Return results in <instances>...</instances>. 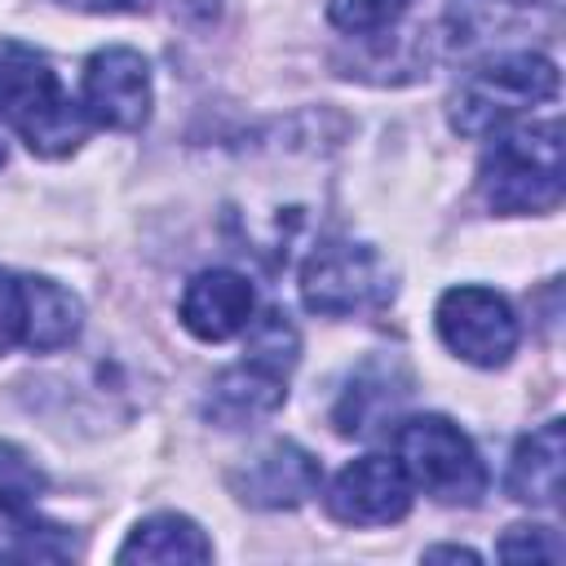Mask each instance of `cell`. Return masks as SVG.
<instances>
[{
  "instance_id": "6da1fadb",
  "label": "cell",
  "mask_w": 566,
  "mask_h": 566,
  "mask_svg": "<svg viewBox=\"0 0 566 566\" xmlns=\"http://www.w3.org/2000/svg\"><path fill=\"white\" fill-rule=\"evenodd\" d=\"M562 124H522L495 133L482 155L478 190L491 212L522 217V212H553L562 203Z\"/></svg>"
},
{
  "instance_id": "7a4b0ae2",
  "label": "cell",
  "mask_w": 566,
  "mask_h": 566,
  "mask_svg": "<svg viewBox=\"0 0 566 566\" xmlns=\"http://www.w3.org/2000/svg\"><path fill=\"white\" fill-rule=\"evenodd\" d=\"M0 115L44 159L71 155L88 128L84 106H75L62 93L49 57H40L35 49L13 44V40L0 44Z\"/></svg>"
},
{
  "instance_id": "3957f363",
  "label": "cell",
  "mask_w": 566,
  "mask_h": 566,
  "mask_svg": "<svg viewBox=\"0 0 566 566\" xmlns=\"http://www.w3.org/2000/svg\"><path fill=\"white\" fill-rule=\"evenodd\" d=\"M557 97V66L544 53L517 49L482 62L451 97V124L464 137H486Z\"/></svg>"
},
{
  "instance_id": "277c9868",
  "label": "cell",
  "mask_w": 566,
  "mask_h": 566,
  "mask_svg": "<svg viewBox=\"0 0 566 566\" xmlns=\"http://www.w3.org/2000/svg\"><path fill=\"white\" fill-rule=\"evenodd\" d=\"M394 460L407 482L433 495L438 504H478L486 491V464L473 442L447 416H411L394 433Z\"/></svg>"
},
{
  "instance_id": "5b68a950",
  "label": "cell",
  "mask_w": 566,
  "mask_h": 566,
  "mask_svg": "<svg viewBox=\"0 0 566 566\" xmlns=\"http://www.w3.org/2000/svg\"><path fill=\"white\" fill-rule=\"evenodd\" d=\"M394 292V274L385 256L367 243L332 239L318 243L301 265V301L310 314L323 318H349L371 305H380Z\"/></svg>"
},
{
  "instance_id": "8992f818",
  "label": "cell",
  "mask_w": 566,
  "mask_h": 566,
  "mask_svg": "<svg viewBox=\"0 0 566 566\" xmlns=\"http://www.w3.org/2000/svg\"><path fill=\"white\" fill-rule=\"evenodd\" d=\"M433 323L442 345L473 367H504L517 349V318L509 301L478 283L447 287L433 310Z\"/></svg>"
},
{
  "instance_id": "52a82bcc",
  "label": "cell",
  "mask_w": 566,
  "mask_h": 566,
  "mask_svg": "<svg viewBox=\"0 0 566 566\" xmlns=\"http://www.w3.org/2000/svg\"><path fill=\"white\" fill-rule=\"evenodd\" d=\"M84 115L102 128L137 133L150 119V66L137 49H97L84 62Z\"/></svg>"
},
{
  "instance_id": "ba28073f",
  "label": "cell",
  "mask_w": 566,
  "mask_h": 566,
  "mask_svg": "<svg viewBox=\"0 0 566 566\" xmlns=\"http://www.w3.org/2000/svg\"><path fill=\"white\" fill-rule=\"evenodd\" d=\"M407 509L411 482L389 455H358L327 486V513L345 526H389L407 517Z\"/></svg>"
},
{
  "instance_id": "9c48e42d",
  "label": "cell",
  "mask_w": 566,
  "mask_h": 566,
  "mask_svg": "<svg viewBox=\"0 0 566 566\" xmlns=\"http://www.w3.org/2000/svg\"><path fill=\"white\" fill-rule=\"evenodd\" d=\"M318 460L296 442H270L230 473V491L248 509H296L318 491Z\"/></svg>"
},
{
  "instance_id": "30bf717a",
  "label": "cell",
  "mask_w": 566,
  "mask_h": 566,
  "mask_svg": "<svg viewBox=\"0 0 566 566\" xmlns=\"http://www.w3.org/2000/svg\"><path fill=\"white\" fill-rule=\"evenodd\" d=\"M252 283L239 270H199L181 292V327L199 340H230L252 323Z\"/></svg>"
},
{
  "instance_id": "8fae6325",
  "label": "cell",
  "mask_w": 566,
  "mask_h": 566,
  "mask_svg": "<svg viewBox=\"0 0 566 566\" xmlns=\"http://www.w3.org/2000/svg\"><path fill=\"white\" fill-rule=\"evenodd\" d=\"M287 398V376L243 358L234 367H226L212 385H208V398H203V416L221 429H243V424H256L265 420L270 411H279Z\"/></svg>"
},
{
  "instance_id": "7c38bea8",
  "label": "cell",
  "mask_w": 566,
  "mask_h": 566,
  "mask_svg": "<svg viewBox=\"0 0 566 566\" xmlns=\"http://www.w3.org/2000/svg\"><path fill=\"white\" fill-rule=\"evenodd\" d=\"M562 455H566V429H562V420H544L513 447L504 491L517 504L557 509L562 504Z\"/></svg>"
},
{
  "instance_id": "4fadbf2b",
  "label": "cell",
  "mask_w": 566,
  "mask_h": 566,
  "mask_svg": "<svg viewBox=\"0 0 566 566\" xmlns=\"http://www.w3.org/2000/svg\"><path fill=\"white\" fill-rule=\"evenodd\" d=\"M407 394H411V380H407L402 363H398V358H389V363L376 358V363H367V367L354 371V380H349V389L340 394L332 420H336L340 433H367L376 420L394 416Z\"/></svg>"
},
{
  "instance_id": "5bb4252c",
  "label": "cell",
  "mask_w": 566,
  "mask_h": 566,
  "mask_svg": "<svg viewBox=\"0 0 566 566\" xmlns=\"http://www.w3.org/2000/svg\"><path fill=\"white\" fill-rule=\"evenodd\" d=\"M80 296L53 279H22V345L35 354L66 349L80 336Z\"/></svg>"
},
{
  "instance_id": "9a60e30c",
  "label": "cell",
  "mask_w": 566,
  "mask_h": 566,
  "mask_svg": "<svg viewBox=\"0 0 566 566\" xmlns=\"http://www.w3.org/2000/svg\"><path fill=\"white\" fill-rule=\"evenodd\" d=\"M119 562H208L212 557V544L208 535L199 531V522L181 517V513H155V517H142L128 539L119 544L115 553Z\"/></svg>"
},
{
  "instance_id": "2e32d148",
  "label": "cell",
  "mask_w": 566,
  "mask_h": 566,
  "mask_svg": "<svg viewBox=\"0 0 566 566\" xmlns=\"http://www.w3.org/2000/svg\"><path fill=\"white\" fill-rule=\"evenodd\" d=\"M243 358L287 376L296 367V358H301V336H296L292 318L283 310H265L261 318H252L248 323V340H243Z\"/></svg>"
},
{
  "instance_id": "e0dca14e",
  "label": "cell",
  "mask_w": 566,
  "mask_h": 566,
  "mask_svg": "<svg viewBox=\"0 0 566 566\" xmlns=\"http://www.w3.org/2000/svg\"><path fill=\"white\" fill-rule=\"evenodd\" d=\"M44 495V473L18 451L13 442H0V513L13 522H27Z\"/></svg>"
},
{
  "instance_id": "ac0fdd59",
  "label": "cell",
  "mask_w": 566,
  "mask_h": 566,
  "mask_svg": "<svg viewBox=\"0 0 566 566\" xmlns=\"http://www.w3.org/2000/svg\"><path fill=\"white\" fill-rule=\"evenodd\" d=\"M411 0H327V18L345 35H376L389 31Z\"/></svg>"
},
{
  "instance_id": "d6986e66",
  "label": "cell",
  "mask_w": 566,
  "mask_h": 566,
  "mask_svg": "<svg viewBox=\"0 0 566 566\" xmlns=\"http://www.w3.org/2000/svg\"><path fill=\"white\" fill-rule=\"evenodd\" d=\"M495 553L504 562H562V539L548 526H509Z\"/></svg>"
},
{
  "instance_id": "ffe728a7",
  "label": "cell",
  "mask_w": 566,
  "mask_h": 566,
  "mask_svg": "<svg viewBox=\"0 0 566 566\" xmlns=\"http://www.w3.org/2000/svg\"><path fill=\"white\" fill-rule=\"evenodd\" d=\"M22 340V279L0 270V354Z\"/></svg>"
},
{
  "instance_id": "44dd1931",
  "label": "cell",
  "mask_w": 566,
  "mask_h": 566,
  "mask_svg": "<svg viewBox=\"0 0 566 566\" xmlns=\"http://www.w3.org/2000/svg\"><path fill=\"white\" fill-rule=\"evenodd\" d=\"M71 9H84V13H124V9H142L146 0H62Z\"/></svg>"
},
{
  "instance_id": "7402d4cb",
  "label": "cell",
  "mask_w": 566,
  "mask_h": 566,
  "mask_svg": "<svg viewBox=\"0 0 566 566\" xmlns=\"http://www.w3.org/2000/svg\"><path fill=\"white\" fill-rule=\"evenodd\" d=\"M424 557H429V562H433V557H451V562H478V553H473V548H455V544H438V548H429Z\"/></svg>"
},
{
  "instance_id": "603a6c76",
  "label": "cell",
  "mask_w": 566,
  "mask_h": 566,
  "mask_svg": "<svg viewBox=\"0 0 566 566\" xmlns=\"http://www.w3.org/2000/svg\"><path fill=\"white\" fill-rule=\"evenodd\" d=\"M4 155H9V146H4V128H0V164H4Z\"/></svg>"
}]
</instances>
